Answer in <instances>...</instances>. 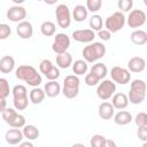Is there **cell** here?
<instances>
[{
  "instance_id": "cell-1",
  "label": "cell",
  "mask_w": 147,
  "mask_h": 147,
  "mask_svg": "<svg viewBox=\"0 0 147 147\" xmlns=\"http://www.w3.org/2000/svg\"><path fill=\"white\" fill-rule=\"evenodd\" d=\"M15 76L17 79L25 82L28 85L32 87H37L41 84V76L37 72V70L32 65H28V64L20 65L15 71Z\"/></svg>"
},
{
  "instance_id": "cell-2",
  "label": "cell",
  "mask_w": 147,
  "mask_h": 147,
  "mask_svg": "<svg viewBox=\"0 0 147 147\" xmlns=\"http://www.w3.org/2000/svg\"><path fill=\"white\" fill-rule=\"evenodd\" d=\"M106 55V46L102 42H92L83 49V57L87 63L96 62Z\"/></svg>"
},
{
  "instance_id": "cell-3",
  "label": "cell",
  "mask_w": 147,
  "mask_h": 147,
  "mask_svg": "<svg viewBox=\"0 0 147 147\" xmlns=\"http://www.w3.org/2000/svg\"><path fill=\"white\" fill-rule=\"evenodd\" d=\"M146 98V83L142 79H134L130 85L129 101L133 105L141 103Z\"/></svg>"
},
{
  "instance_id": "cell-4",
  "label": "cell",
  "mask_w": 147,
  "mask_h": 147,
  "mask_svg": "<svg viewBox=\"0 0 147 147\" xmlns=\"http://www.w3.org/2000/svg\"><path fill=\"white\" fill-rule=\"evenodd\" d=\"M79 78L76 75H69L64 78L62 93L67 99H75L79 92Z\"/></svg>"
},
{
  "instance_id": "cell-5",
  "label": "cell",
  "mask_w": 147,
  "mask_h": 147,
  "mask_svg": "<svg viewBox=\"0 0 147 147\" xmlns=\"http://www.w3.org/2000/svg\"><path fill=\"white\" fill-rule=\"evenodd\" d=\"M1 115H2V119L11 127L21 129L25 125V117L16 113V110L13 108H6Z\"/></svg>"
},
{
  "instance_id": "cell-6",
  "label": "cell",
  "mask_w": 147,
  "mask_h": 147,
  "mask_svg": "<svg viewBox=\"0 0 147 147\" xmlns=\"http://www.w3.org/2000/svg\"><path fill=\"white\" fill-rule=\"evenodd\" d=\"M125 18L126 17L124 16V13L115 11L114 14H111L109 17L106 18L105 26L110 33H115L123 29V26L125 25Z\"/></svg>"
},
{
  "instance_id": "cell-7",
  "label": "cell",
  "mask_w": 147,
  "mask_h": 147,
  "mask_svg": "<svg viewBox=\"0 0 147 147\" xmlns=\"http://www.w3.org/2000/svg\"><path fill=\"white\" fill-rule=\"evenodd\" d=\"M55 17H56V22L57 25L62 29H67L69 28L70 23H71V15H70V10L69 7L64 3H61L56 7L55 9Z\"/></svg>"
},
{
  "instance_id": "cell-8",
  "label": "cell",
  "mask_w": 147,
  "mask_h": 147,
  "mask_svg": "<svg viewBox=\"0 0 147 147\" xmlns=\"http://www.w3.org/2000/svg\"><path fill=\"white\" fill-rule=\"evenodd\" d=\"M116 91V84L110 79H103L96 88V95L101 100H108Z\"/></svg>"
},
{
  "instance_id": "cell-9",
  "label": "cell",
  "mask_w": 147,
  "mask_h": 147,
  "mask_svg": "<svg viewBox=\"0 0 147 147\" xmlns=\"http://www.w3.org/2000/svg\"><path fill=\"white\" fill-rule=\"evenodd\" d=\"M125 23L133 29L140 28L146 23V13L141 9H132L130 10L127 18H125Z\"/></svg>"
},
{
  "instance_id": "cell-10",
  "label": "cell",
  "mask_w": 147,
  "mask_h": 147,
  "mask_svg": "<svg viewBox=\"0 0 147 147\" xmlns=\"http://www.w3.org/2000/svg\"><path fill=\"white\" fill-rule=\"evenodd\" d=\"M110 77L111 80L116 84H121V85H125L131 80V74L127 69L122 68V67H113L110 70Z\"/></svg>"
},
{
  "instance_id": "cell-11",
  "label": "cell",
  "mask_w": 147,
  "mask_h": 147,
  "mask_svg": "<svg viewBox=\"0 0 147 147\" xmlns=\"http://www.w3.org/2000/svg\"><path fill=\"white\" fill-rule=\"evenodd\" d=\"M69 46H70V38L68 37V34L57 33L55 36V38H54V41H53V45H52V49H53V52L59 54V53L67 52Z\"/></svg>"
},
{
  "instance_id": "cell-12",
  "label": "cell",
  "mask_w": 147,
  "mask_h": 147,
  "mask_svg": "<svg viewBox=\"0 0 147 147\" xmlns=\"http://www.w3.org/2000/svg\"><path fill=\"white\" fill-rule=\"evenodd\" d=\"M7 18L11 22H22L24 21V18L26 17V10L24 7L20 6V5H15L13 7H10L7 10Z\"/></svg>"
},
{
  "instance_id": "cell-13",
  "label": "cell",
  "mask_w": 147,
  "mask_h": 147,
  "mask_svg": "<svg viewBox=\"0 0 147 147\" xmlns=\"http://www.w3.org/2000/svg\"><path fill=\"white\" fill-rule=\"evenodd\" d=\"M95 38V33L92 29H83V30H76L72 32V39L78 42H92Z\"/></svg>"
},
{
  "instance_id": "cell-14",
  "label": "cell",
  "mask_w": 147,
  "mask_h": 147,
  "mask_svg": "<svg viewBox=\"0 0 147 147\" xmlns=\"http://www.w3.org/2000/svg\"><path fill=\"white\" fill-rule=\"evenodd\" d=\"M16 32L17 36L22 39H30L33 34V28L32 24L28 21H22L18 23L17 28H16Z\"/></svg>"
},
{
  "instance_id": "cell-15",
  "label": "cell",
  "mask_w": 147,
  "mask_h": 147,
  "mask_svg": "<svg viewBox=\"0 0 147 147\" xmlns=\"http://www.w3.org/2000/svg\"><path fill=\"white\" fill-rule=\"evenodd\" d=\"M23 138H24L23 132L17 127L9 129L5 134V139L9 145H18L23 140Z\"/></svg>"
},
{
  "instance_id": "cell-16",
  "label": "cell",
  "mask_w": 147,
  "mask_h": 147,
  "mask_svg": "<svg viewBox=\"0 0 147 147\" xmlns=\"http://www.w3.org/2000/svg\"><path fill=\"white\" fill-rule=\"evenodd\" d=\"M145 67H146V61H145V59H142L140 56L131 57L129 60V63H127L129 70L131 72H136V74H139V72L144 71Z\"/></svg>"
},
{
  "instance_id": "cell-17",
  "label": "cell",
  "mask_w": 147,
  "mask_h": 147,
  "mask_svg": "<svg viewBox=\"0 0 147 147\" xmlns=\"http://www.w3.org/2000/svg\"><path fill=\"white\" fill-rule=\"evenodd\" d=\"M111 105L115 109H124L127 107L129 105V99L127 95L119 92V93H114L113 94V99H111Z\"/></svg>"
},
{
  "instance_id": "cell-18",
  "label": "cell",
  "mask_w": 147,
  "mask_h": 147,
  "mask_svg": "<svg viewBox=\"0 0 147 147\" xmlns=\"http://www.w3.org/2000/svg\"><path fill=\"white\" fill-rule=\"evenodd\" d=\"M98 113L102 119H110V118H113V116L115 114V108L113 107V105L110 102L105 101L99 106Z\"/></svg>"
},
{
  "instance_id": "cell-19",
  "label": "cell",
  "mask_w": 147,
  "mask_h": 147,
  "mask_svg": "<svg viewBox=\"0 0 147 147\" xmlns=\"http://www.w3.org/2000/svg\"><path fill=\"white\" fill-rule=\"evenodd\" d=\"M44 92L49 98H56L61 93V86L56 80H49L48 83L45 84Z\"/></svg>"
},
{
  "instance_id": "cell-20",
  "label": "cell",
  "mask_w": 147,
  "mask_h": 147,
  "mask_svg": "<svg viewBox=\"0 0 147 147\" xmlns=\"http://www.w3.org/2000/svg\"><path fill=\"white\" fill-rule=\"evenodd\" d=\"M114 122L117 125H126L132 122V114L127 110H119L117 114H114Z\"/></svg>"
},
{
  "instance_id": "cell-21",
  "label": "cell",
  "mask_w": 147,
  "mask_h": 147,
  "mask_svg": "<svg viewBox=\"0 0 147 147\" xmlns=\"http://www.w3.org/2000/svg\"><path fill=\"white\" fill-rule=\"evenodd\" d=\"M15 67V60L10 55H5L0 59V71L2 74H9Z\"/></svg>"
},
{
  "instance_id": "cell-22",
  "label": "cell",
  "mask_w": 147,
  "mask_h": 147,
  "mask_svg": "<svg viewBox=\"0 0 147 147\" xmlns=\"http://www.w3.org/2000/svg\"><path fill=\"white\" fill-rule=\"evenodd\" d=\"M56 64L61 69H67L72 64V56L68 52L59 53L56 55Z\"/></svg>"
},
{
  "instance_id": "cell-23",
  "label": "cell",
  "mask_w": 147,
  "mask_h": 147,
  "mask_svg": "<svg viewBox=\"0 0 147 147\" xmlns=\"http://www.w3.org/2000/svg\"><path fill=\"white\" fill-rule=\"evenodd\" d=\"M90 72H91L92 75H94L99 80H101V79H103V78L107 76V74H108V69H107V67H106L105 63L98 62V63H95V64L92 65Z\"/></svg>"
},
{
  "instance_id": "cell-24",
  "label": "cell",
  "mask_w": 147,
  "mask_h": 147,
  "mask_svg": "<svg viewBox=\"0 0 147 147\" xmlns=\"http://www.w3.org/2000/svg\"><path fill=\"white\" fill-rule=\"evenodd\" d=\"M45 92L44 90L39 88L38 86L37 87H33L31 91H30V94H29V99L30 101L33 103V105H40L44 99H45Z\"/></svg>"
},
{
  "instance_id": "cell-25",
  "label": "cell",
  "mask_w": 147,
  "mask_h": 147,
  "mask_svg": "<svg viewBox=\"0 0 147 147\" xmlns=\"http://www.w3.org/2000/svg\"><path fill=\"white\" fill-rule=\"evenodd\" d=\"M87 14H88V10L86 9L85 6L77 5L74 8V11H72L74 21H76V22H83V21H85L87 18Z\"/></svg>"
},
{
  "instance_id": "cell-26",
  "label": "cell",
  "mask_w": 147,
  "mask_h": 147,
  "mask_svg": "<svg viewBox=\"0 0 147 147\" xmlns=\"http://www.w3.org/2000/svg\"><path fill=\"white\" fill-rule=\"evenodd\" d=\"M130 38L134 45H145L147 42V32L144 30H134Z\"/></svg>"
},
{
  "instance_id": "cell-27",
  "label": "cell",
  "mask_w": 147,
  "mask_h": 147,
  "mask_svg": "<svg viewBox=\"0 0 147 147\" xmlns=\"http://www.w3.org/2000/svg\"><path fill=\"white\" fill-rule=\"evenodd\" d=\"M23 136L28 140H36L39 137V129L34 125H24L23 126Z\"/></svg>"
},
{
  "instance_id": "cell-28",
  "label": "cell",
  "mask_w": 147,
  "mask_h": 147,
  "mask_svg": "<svg viewBox=\"0 0 147 147\" xmlns=\"http://www.w3.org/2000/svg\"><path fill=\"white\" fill-rule=\"evenodd\" d=\"M88 67H87V62L85 60H76L72 64V71L76 76H80L86 74Z\"/></svg>"
},
{
  "instance_id": "cell-29",
  "label": "cell",
  "mask_w": 147,
  "mask_h": 147,
  "mask_svg": "<svg viewBox=\"0 0 147 147\" xmlns=\"http://www.w3.org/2000/svg\"><path fill=\"white\" fill-rule=\"evenodd\" d=\"M55 30H56L55 24L51 21H45L40 25V31L45 37H52L55 33Z\"/></svg>"
},
{
  "instance_id": "cell-30",
  "label": "cell",
  "mask_w": 147,
  "mask_h": 147,
  "mask_svg": "<svg viewBox=\"0 0 147 147\" xmlns=\"http://www.w3.org/2000/svg\"><path fill=\"white\" fill-rule=\"evenodd\" d=\"M102 25H103V21L101 18L100 15H93L91 18H90V26L93 31H99L102 29Z\"/></svg>"
},
{
  "instance_id": "cell-31",
  "label": "cell",
  "mask_w": 147,
  "mask_h": 147,
  "mask_svg": "<svg viewBox=\"0 0 147 147\" xmlns=\"http://www.w3.org/2000/svg\"><path fill=\"white\" fill-rule=\"evenodd\" d=\"M10 87H9V83L6 78H0V98L6 99L9 93H10Z\"/></svg>"
},
{
  "instance_id": "cell-32",
  "label": "cell",
  "mask_w": 147,
  "mask_h": 147,
  "mask_svg": "<svg viewBox=\"0 0 147 147\" xmlns=\"http://www.w3.org/2000/svg\"><path fill=\"white\" fill-rule=\"evenodd\" d=\"M11 93H13V98H23V96H28V91H26V87L24 85H15L11 90Z\"/></svg>"
},
{
  "instance_id": "cell-33",
  "label": "cell",
  "mask_w": 147,
  "mask_h": 147,
  "mask_svg": "<svg viewBox=\"0 0 147 147\" xmlns=\"http://www.w3.org/2000/svg\"><path fill=\"white\" fill-rule=\"evenodd\" d=\"M13 103H14L15 109H17V110H24V109L28 107V105H29V100H28V96L14 98Z\"/></svg>"
},
{
  "instance_id": "cell-34",
  "label": "cell",
  "mask_w": 147,
  "mask_h": 147,
  "mask_svg": "<svg viewBox=\"0 0 147 147\" xmlns=\"http://www.w3.org/2000/svg\"><path fill=\"white\" fill-rule=\"evenodd\" d=\"M102 0H86V9L91 13H95L101 9Z\"/></svg>"
},
{
  "instance_id": "cell-35",
  "label": "cell",
  "mask_w": 147,
  "mask_h": 147,
  "mask_svg": "<svg viewBox=\"0 0 147 147\" xmlns=\"http://www.w3.org/2000/svg\"><path fill=\"white\" fill-rule=\"evenodd\" d=\"M90 144H91L92 147H105L106 138H105L102 134H94V136L91 138Z\"/></svg>"
},
{
  "instance_id": "cell-36",
  "label": "cell",
  "mask_w": 147,
  "mask_h": 147,
  "mask_svg": "<svg viewBox=\"0 0 147 147\" xmlns=\"http://www.w3.org/2000/svg\"><path fill=\"white\" fill-rule=\"evenodd\" d=\"M117 6L122 13H127L133 7V0H118Z\"/></svg>"
},
{
  "instance_id": "cell-37",
  "label": "cell",
  "mask_w": 147,
  "mask_h": 147,
  "mask_svg": "<svg viewBox=\"0 0 147 147\" xmlns=\"http://www.w3.org/2000/svg\"><path fill=\"white\" fill-rule=\"evenodd\" d=\"M134 123H136V125H137L138 127L147 125V114H146V113H144V111L138 113V114L136 115Z\"/></svg>"
},
{
  "instance_id": "cell-38",
  "label": "cell",
  "mask_w": 147,
  "mask_h": 147,
  "mask_svg": "<svg viewBox=\"0 0 147 147\" xmlns=\"http://www.w3.org/2000/svg\"><path fill=\"white\" fill-rule=\"evenodd\" d=\"M11 34V29L8 24L6 23H1L0 24V40L7 39L9 36Z\"/></svg>"
},
{
  "instance_id": "cell-39",
  "label": "cell",
  "mask_w": 147,
  "mask_h": 147,
  "mask_svg": "<svg viewBox=\"0 0 147 147\" xmlns=\"http://www.w3.org/2000/svg\"><path fill=\"white\" fill-rule=\"evenodd\" d=\"M53 65H54V64L52 63V61H51V60L45 59V60H42V61L40 62V64H39V70H40V72H41V74L46 75Z\"/></svg>"
},
{
  "instance_id": "cell-40",
  "label": "cell",
  "mask_w": 147,
  "mask_h": 147,
  "mask_svg": "<svg viewBox=\"0 0 147 147\" xmlns=\"http://www.w3.org/2000/svg\"><path fill=\"white\" fill-rule=\"evenodd\" d=\"M45 76H46V78H47L48 80H56V79L60 77V70H59L57 67L53 65V67L49 69V71H48Z\"/></svg>"
},
{
  "instance_id": "cell-41",
  "label": "cell",
  "mask_w": 147,
  "mask_h": 147,
  "mask_svg": "<svg viewBox=\"0 0 147 147\" xmlns=\"http://www.w3.org/2000/svg\"><path fill=\"white\" fill-rule=\"evenodd\" d=\"M99 82H100V80H99L94 75H92L91 72L85 76V84H86L87 86H95V85H98Z\"/></svg>"
},
{
  "instance_id": "cell-42",
  "label": "cell",
  "mask_w": 147,
  "mask_h": 147,
  "mask_svg": "<svg viewBox=\"0 0 147 147\" xmlns=\"http://www.w3.org/2000/svg\"><path fill=\"white\" fill-rule=\"evenodd\" d=\"M138 138L141 141H147V125L138 127Z\"/></svg>"
},
{
  "instance_id": "cell-43",
  "label": "cell",
  "mask_w": 147,
  "mask_h": 147,
  "mask_svg": "<svg viewBox=\"0 0 147 147\" xmlns=\"http://www.w3.org/2000/svg\"><path fill=\"white\" fill-rule=\"evenodd\" d=\"M98 37L101 39V40H103V41H107V40H109L110 39V37H111V33L106 29V30H103V29H101V30H99L98 31Z\"/></svg>"
},
{
  "instance_id": "cell-44",
  "label": "cell",
  "mask_w": 147,
  "mask_h": 147,
  "mask_svg": "<svg viewBox=\"0 0 147 147\" xmlns=\"http://www.w3.org/2000/svg\"><path fill=\"white\" fill-rule=\"evenodd\" d=\"M6 108H7V101H6V99L0 98V114H2Z\"/></svg>"
},
{
  "instance_id": "cell-45",
  "label": "cell",
  "mask_w": 147,
  "mask_h": 147,
  "mask_svg": "<svg viewBox=\"0 0 147 147\" xmlns=\"http://www.w3.org/2000/svg\"><path fill=\"white\" fill-rule=\"evenodd\" d=\"M20 146L21 147H33V144L31 141H21Z\"/></svg>"
},
{
  "instance_id": "cell-46",
  "label": "cell",
  "mask_w": 147,
  "mask_h": 147,
  "mask_svg": "<svg viewBox=\"0 0 147 147\" xmlns=\"http://www.w3.org/2000/svg\"><path fill=\"white\" fill-rule=\"evenodd\" d=\"M116 147V142H114L113 140H109V139H106V144H105V147Z\"/></svg>"
},
{
  "instance_id": "cell-47",
  "label": "cell",
  "mask_w": 147,
  "mask_h": 147,
  "mask_svg": "<svg viewBox=\"0 0 147 147\" xmlns=\"http://www.w3.org/2000/svg\"><path fill=\"white\" fill-rule=\"evenodd\" d=\"M44 1H45L47 5H54V3H55V2H57L59 0H44Z\"/></svg>"
},
{
  "instance_id": "cell-48",
  "label": "cell",
  "mask_w": 147,
  "mask_h": 147,
  "mask_svg": "<svg viewBox=\"0 0 147 147\" xmlns=\"http://www.w3.org/2000/svg\"><path fill=\"white\" fill-rule=\"evenodd\" d=\"M11 1H13L15 5H22V3H23L25 0H11Z\"/></svg>"
},
{
  "instance_id": "cell-49",
  "label": "cell",
  "mask_w": 147,
  "mask_h": 147,
  "mask_svg": "<svg viewBox=\"0 0 147 147\" xmlns=\"http://www.w3.org/2000/svg\"><path fill=\"white\" fill-rule=\"evenodd\" d=\"M37 1H44V0H37Z\"/></svg>"
}]
</instances>
